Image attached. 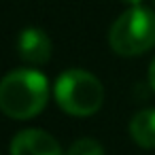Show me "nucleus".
<instances>
[{"label": "nucleus", "instance_id": "obj_1", "mask_svg": "<svg viewBox=\"0 0 155 155\" xmlns=\"http://www.w3.org/2000/svg\"><path fill=\"white\" fill-rule=\"evenodd\" d=\"M49 100V81L41 70L17 68L0 81V110L7 117L24 121L36 117Z\"/></svg>", "mask_w": 155, "mask_h": 155}, {"label": "nucleus", "instance_id": "obj_2", "mask_svg": "<svg viewBox=\"0 0 155 155\" xmlns=\"http://www.w3.org/2000/svg\"><path fill=\"white\" fill-rule=\"evenodd\" d=\"M53 94L58 106L74 117H89L98 113L104 102L102 81L83 68H70L60 74Z\"/></svg>", "mask_w": 155, "mask_h": 155}, {"label": "nucleus", "instance_id": "obj_3", "mask_svg": "<svg viewBox=\"0 0 155 155\" xmlns=\"http://www.w3.org/2000/svg\"><path fill=\"white\" fill-rule=\"evenodd\" d=\"M108 45L117 55L132 58L155 47V13L144 7H130L121 13L110 30Z\"/></svg>", "mask_w": 155, "mask_h": 155}, {"label": "nucleus", "instance_id": "obj_4", "mask_svg": "<svg viewBox=\"0 0 155 155\" xmlns=\"http://www.w3.org/2000/svg\"><path fill=\"white\" fill-rule=\"evenodd\" d=\"M11 155H64L60 142L45 130H21L11 140Z\"/></svg>", "mask_w": 155, "mask_h": 155}, {"label": "nucleus", "instance_id": "obj_5", "mask_svg": "<svg viewBox=\"0 0 155 155\" xmlns=\"http://www.w3.org/2000/svg\"><path fill=\"white\" fill-rule=\"evenodd\" d=\"M17 53L28 64H47L51 58V38L38 28H26L17 38Z\"/></svg>", "mask_w": 155, "mask_h": 155}, {"label": "nucleus", "instance_id": "obj_6", "mask_svg": "<svg viewBox=\"0 0 155 155\" xmlns=\"http://www.w3.org/2000/svg\"><path fill=\"white\" fill-rule=\"evenodd\" d=\"M130 136L142 149H155V108L138 110L130 121Z\"/></svg>", "mask_w": 155, "mask_h": 155}, {"label": "nucleus", "instance_id": "obj_7", "mask_svg": "<svg viewBox=\"0 0 155 155\" xmlns=\"http://www.w3.org/2000/svg\"><path fill=\"white\" fill-rule=\"evenodd\" d=\"M66 155H104V147L94 138H79L70 144Z\"/></svg>", "mask_w": 155, "mask_h": 155}, {"label": "nucleus", "instance_id": "obj_8", "mask_svg": "<svg viewBox=\"0 0 155 155\" xmlns=\"http://www.w3.org/2000/svg\"><path fill=\"white\" fill-rule=\"evenodd\" d=\"M149 83H151V87L155 89V58L151 60V66H149Z\"/></svg>", "mask_w": 155, "mask_h": 155}, {"label": "nucleus", "instance_id": "obj_9", "mask_svg": "<svg viewBox=\"0 0 155 155\" xmlns=\"http://www.w3.org/2000/svg\"><path fill=\"white\" fill-rule=\"evenodd\" d=\"M121 2H125V5H130V7H138L142 0H121Z\"/></svg>", "mask_w": 155, "mask_h": 155}]
</instances>
